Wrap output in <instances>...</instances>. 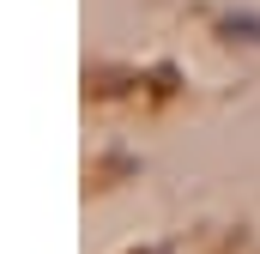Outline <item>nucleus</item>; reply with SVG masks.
<instances>
[{
	"mask_svg": "<svg viewBox=\"0 0 260 254\" xmlns=\"http://www.w3.org/2000/svg\"><path fill=\"white\" fill-rule=\"evenodd\" d=\"M218 24H224L230 37H242V43H260V18H254V12H224Z\"/></svg>",
	"mask_w": 260,
	"mask_h": 254,
	"instance_id": "f257e3e1",
	"label": "nucleus"
}]
</instances>
